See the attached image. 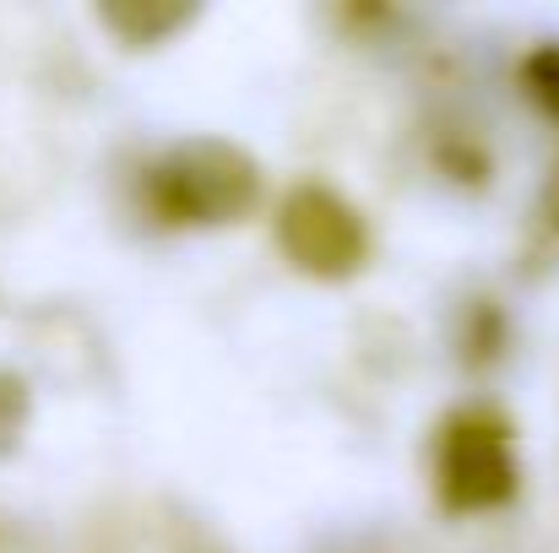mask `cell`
<instances>
[{"instance_id":"cell-1","label":"cell","mask_w":559,"mask_h":553,"mask_svg":"<svg viewBox=\"0 0 559 553\" xmlns=\"http://www.w3.org/2000/svg\"><path fill=\"white\" fill-rule=\"evenodd\" d=\"M261 169L245 147L195 136L147 169V206L164 223H234L255 206Z\"/></svg>"},{"instance_id":"cell-2","label":"cell","mask_w":559,"mask_h":553,"mask_svg":"<svg viewBox=\"0 0 559 553\" xmlns=\"http://www.w3.org/2000/svg\"><path fill=\"white\" fill-rule=\"evenodd\" d=\"M277 244L310 277H354L370 255V228L332 184H294L277 206Z\"/></svg>"},{"instance_id":"cell-3","label":"cell","mask_w":559,"mask_h":553,"mask_svg":"<svg viewBox=\"0 0 559 553\" xmlns=\"http://www.w3.org/2000/svg\"><path fill=\"white\" fill-rule=\"evenodd\" d=\"M440 500L451 510H495L516 494L511 434L495 412H456L440 429Z\"/></svg>"},{"instance_id":"cell-4","label":"cell","mask_w":559,"mask_h":553,"mask_svg":"<svg viewBox=\"0 0 559 553\" xmlns=\"http://www.w3.org/2000/svg\"><path fill=\"white\" fill-rule=\"evenodd\" d=\"M190 5H153V0H115V5H98V22L104 27H115L120 33V44H131V49H147V44H164L175 27H186Z\"/></svg>"},{"instance_id":"cell-5","label":"cell","mask_w":559,"mask_h":553,"mask_svg":"<svg viewBox=\"0 0 559 553\" xmlns=\"http://www.w3.org/2000/svg\"><path fill=\"white\" fill-rule=\"evenodd\" d=\"M522 82H527V93H533V98L559 120V44H544V49L527 55Z\"/></svg>"},{"instance_id":"cell-6","label":"cell","mask_w":559,"mask_h":553,"mask_svg":"<svg viewBox=\"0 0 559 553\" xmlns=\"http://www.w3.org/2000/svg\"><path fill=\"white\" fill-rule=\"evenodd\" d=\"M22 429H27V380L0 369V456L22 440Z\"/></svg>"},{"instance_id":"cell-7","label":"cell","mask_w":559,"mask_h":553,"mask_svg":"<svg viewBox=\"0 0 559 553\" xmlns=\"http://www.w3.org/2000/svg\"><path fill=\"white\" fill-rule=\"evenodd\" d=\"M544 217L559 228V169H555V180H549V195H544Z\"/></svg>"}]
</instances>
